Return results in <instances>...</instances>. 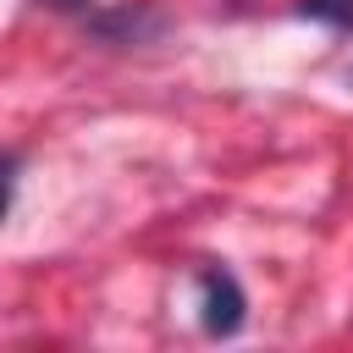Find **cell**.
<instances>
[{"label":"cell","instance_id":"6da1fadb","mask_svg":"<svg viewBox=\"0 0 353 353\" xmlns=\"http://www.w3.org/2000/svg\"><path fill=\"white\" fill-rule=\"evenodd\" d=\"M199 298H204V325L210 331H237L243 325V292H237V281L226 276V270H204L199 276Z\"/></svg>","mask_w":353,"mask_h":353},{"label":"cell","instance_id":"277c9868","mask_svg":"<svg viewBox=\"0 0 353 353\" xmlns=\"http://www.w3.org/2000/svg\"><path fill=\"white\" fill-rule=\"evenodd\" d=\"M55 6H83V0H55Z\"/></svg>","mask_w":353,"mask_h":353},{"label":"cell","instance_id":"3957f363","mask_svg":"<svg viewBox=\"0 0 353 353\" xmlns=\"http://www.w3.org/2000/svg\"><path fill=\"white\" fill-rule=\"evenodd\" d=\"M11 193H17V154L0 149V215L11 210Z\"/></svg>","mask_w":353,"mask_h":353},{"label":"cell","instance_id":"7a4b0ae2","mask_svg":"<svg viewBox=\"0 0 353 353\" xmlns=\"http://www.w3.org/2000/svg\"><path fill=\"white\" fill-rule=\"evenodd\" d=\"M303 17H320V22H336V28H353V0H303Z\"/></svg>","mask_w":353,"mask_h":353}]
</instances>
